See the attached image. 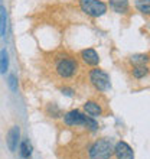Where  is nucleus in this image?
<instances>
[{
  "label": "nucleus",
  "mask_w": 150,
  "mask_h": 159,
  "mask_svg": "<svg viewBox=\"0 0 150 159\" xmlns=\"http://www.w3.org/2000/svg\"><path fill=\"white\" fill-rule=\"evenodd\" d=\"M52 72L59 80H72L79 72V64L68 52H58L52 57Z\"/></svg>",
  "instance_id": "1"
},
{
  "label": "nucleus",
  "mask_w": 150,
  "mask_h": 159,
  "mask_svg": "<svg viewBox=\"0 0 150 159\" xmlns=\"http://www.w3.org/2000/svg\"><path fill=\"white\" fill-rule=\"evenodd\" d=\"M114 155V142L110 138L97 139L88 148V159H111Z\"/></svg>",
  "instance_id": "2"
},
{
  "label": "nucleus",
  "mask_w": 150,
  "mask_h": 159,
  "mask_svg": "<svg viewBox=\"0 0 150 159\" xmlns=\"http://www.w3.org/2000/svg\"><path fill=\"white\" fill-rule=\"evenodd\" d=\"M64 123L67 126H75V127L77 126H84L91 132H95L98 129V123L87 114H82L79 110H71V111L64 114Z\"/></svg>",
  "instance_id": "3"
},
{
  "label": "nucleus",
  "mask_w": 150,
  "mask_h": 159,
  "mask_svg": "<svg viewBox=\"0 0 150 159\" xmlns=\"http://www.w3.org/2000/svg\"><path fill=\"white\" fill-rule=\"evenodd\" d=\"M88 81L94 87V90H97L100 93L107 91L111 87L110 75L104 70H101V68H92L91 71L88 72Z\"/></svg>",
  "instance_id": "4"
},
{
  "label": "nucleus",
  "mask_w": 150,
  "mask_h": 159,
  "mask_svg": "<svg viewBox=\"0 0 150 159\" xmlns=\"http://www.w3.org/2000/svg\"><path fill=\"white\" fill-rule=\"evenodd\" d=\"M79 7L85 15L91 17H101L107 13V3L103 0H79Z\"/></svg>",
  "instance_id": "5"
},
{
  "label": "nucleus",
  "mask_w": 150,
  "mask_h": 159,
  "mask_svg": "<svg viewBox=\"0 0 150 159\" xmlns=\"http://www.w3.org/2000/svg\"><path fill=\"white\" fill-rule=\"evenodd\" d=\"M114 155L117 159H134V152L127 142L118 140L114 145Z\"/></svg>",
  "instance_id": "6"
},
{
  "label": "nucleus",
  "mask_w": 150,
  "mask_h": 159,
  "mask_svg": "<svg viewBox=\"0 0 150 159\" xmlns=\"http://www.w3.org/2000/svg\"><path fill=\"white\" fill-rule=\"evenodd\" d=\"M6 143L10 152H16L19 143H20V127L19 126H13L12 129L7 132V138H6Z\"/></svg>",
  "instance_id": "7"
},
{
  "label": "nucleus",
  "mask_w": 150,
  "mask_h": 159,
  "mask_svg": "<svg viewBox=\"0 0 150 159\" xmlns=\"http://www.w3.org/2000/svg\"><path fill=\"white\" fill-rule=\"evenodd\" d=\"M81 59L85 65H90V67H97L100 64V55L92 48H87V49L81 51Z\"/></svg>",
  "instance_id": "8"
},
{
  "label": "nucleus",
  "mask_w": 150,
  "mask_h": 159,
  "mask_svg": "<svg viewBox=\"0 0 150 159\" xmlns=\"http://www.w3.org/2000/svg\"><path fill=\"white\" fill-rule=\"evenodd\" d=\"M84 111H85L90 117H97V116H101V114L104 113L101 104L97 103V101H94V100L85 101V104H84Z\"/></svg>",
  "instance_id": "9"
},
{
  "label": "nucleus",
  "mask_w": 150,
  "mask_h": 159,
  "mask_svg": "<svg viewBox=\"0 0 150 159\" xmlns=\"http://www.w3.org/2000/svg\"><path fill=\"white\" fill-rule=\"evenodd\" d=\"M110 7L118 15H126L130 10V3L129 0H110Z\"/></svg>",
  "instance_id": "10"
},
{
  "label": "nucleus",
  "mask_w": 150,
  "mask_h": 159,
  "mask_svg": "<svg viewBox=\"0 0 150 159\" xmlns=\"http://www.w3.org/2000/svg\"><path fill=\"white\" fill-rule=\"evenodd\" d=\"M7 20H9V16H7V10L6 7H0V38H3L6 35V30H7Z\"/></svg>",
  "instance_id": "11"
},
{
  "label": "nucleus",
  "mask_w": 150,
  "mask_h": 159,
  "mask_svg": "<svg viewBox=\"0 0 150 159\" xmlns=\"http://www.w3.org/2000/svg\"><path fill=\"white\" fill-rule=\"evenodd\" d=\"M134 6L142 15L150 16V0H134Z\"/></svg>",
  "instance_id": "12"
},
{
  "label": "nucleus",
  "mask_w": 150,
  "mask_h": 159,
  "mask_svg": "<svg viewBox=\"0 0 150 159\" xmlns=\"http://www.w3.org/2000/svg\"><path fill=\"white\" fill-rule=\"evenodd\" d=\"M9 70V52L6 49L0 51V74H6Z\"/></svg>",
  "instance_id": "13"
},
{
  "label": "nucleus",
  "mask_w": 150,
  "mask_h": 159,
  "mask_svg": "<svg viewBox=\"0 0 150 159\" xmlns=\"http://www.w3.org/2000/svg\"><path fill=\"white\" fill-rule=\"evenodd\" d=\"M131 74H133V77L136 80H142L149 74V68H147L146 65H136V67H133Z\"/></svg>",
  "instance_id": "14"
},
{
  "label": "nucleus",
  "mask_w": 150,
  "mask_h": 159,
  "mask_svg": "<svg viewBox=\"0 0 150 159\" xmlns=\"http://www.w3.org/2000/svg\"><path fill=\"white\" fill-rule=\"evenodd\" d=\"M149 55H144V54H137V55H133L130 58V62L133 64V67L136 65H146L149 62Z\"/></svg>",
  "instance_id": "15"
},
{
  "label": "nucleus",
  "mask_w": 150,
  "mask_h": 159,
  "mask_svg": "<svg viewBox=\"0 0 150 159\" xmlns=\"http://www.w3.org/2000/svg\"><path fill=\"white\" fill-rule=\"evenodd\" d=\"M19 151H20V156L22 158H29L30 153H32V146L29 145V142L28 140H22L20 143H19Z\"/></svg>",
  "instance_id": "16"
},
{
  "label": "nucleus",
  "mask_w": 150,
  "mask_h": 159,
  "mask_svg": "<svg viewBox=\"0 0 150 159\" xmlns=\"http://www.w3.org/2000/svg\"><path fill=\"white\" fill-rule=\"evenodd\" d=\"M48 114H51V117H61V116H64L61 109H59L56 104H49V107H48Z\"/></svg>",
  "instance_id": "17"
},
{
  "label": "nucleus",
  "mask_w": 150,
  "mask_h": 159,
  "mask_svg": "<svg viewBox=\"0 0 150 159\" xmlns=\"http://www.w3.org/2000/svg\"><path fill=\"white\" fill-rule=\"evenodd\" d=\"M7 84H9V87H10V90H12L13 93H16L17 91V78L15 74H10L7 78Z\"/></svg>",
  "instance_id": "18"
},
{
  "label": "nucleus",
  "mask_w": 150,
  "mask_h": 159,
  "mask_svg": "<svg viewBox=\"0 0 150 159\" xmlns=\"http://www.w3.org/2000/svg\"><path fill=\"white\" fill-rule=\"evenodd\" d=\"M72 93H74V90H72V88H68V87H64L62 88V94H65V96H72Z\"/></svg>",
  "instance_id": "19"
},
{
  "label": "nucleus",
  "mask_w": 150,
  "mask_h": 159,
  "mask_svg": "<svg viewBox=\"0 0 150 159\" xmlns=\"http://www.w3.org/2000/svg\"><path fill=\"white\" fill-rule=\"evenodd\" d=\"M2 3H3V0H0V7H2Z\"/></svg>",
  "instance_id": "20"
}]
</instances>
